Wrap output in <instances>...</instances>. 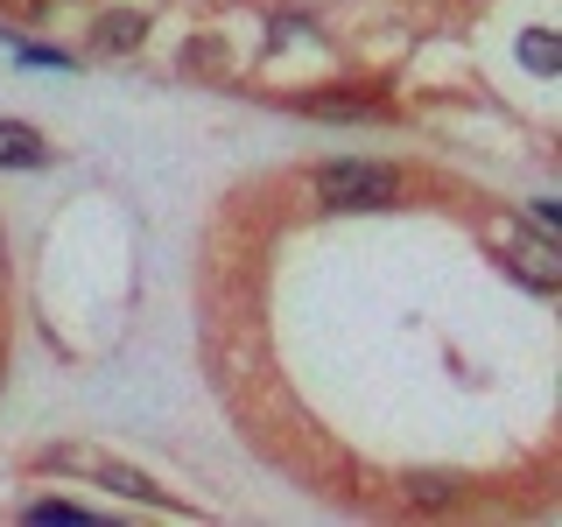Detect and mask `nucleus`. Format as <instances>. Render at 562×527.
I'll return each instance as SVG.
<instances>
[{
	"label": "nucleus",
	"mask_w": 562,
	"mask_h": 527,
	"mask_svg": "<svg viewBox=\"0 0 562 527\" xmlns=\"http://www.w3.org/2000/svg\"><path fill=\"white\" fill-rule=\"evenodd\" d=\"M140 35H148V14L140 8H113L92 22V49L99 57H127V49H140Z\"/></svg>",
	"instance_id": "nucleus-4"
},
{
	"label": "nucleus",
	"mask_w": 562,
	"mask_h": 527,
	"mask_svg": "<svg viewBox=\"0 0 562 527\" xmlns=\"http://www.w3.org/2000/svg\"><path fill=\"white\" fill-rule=\"evenodd\" d=\"M43 162H49L43 134L22 127V120H0V169H43Z\"/></svg>",
	"instance_id": "nucleus-5"
},
{
	"label": "nucleus",
	"mask_w": 562,
	"mask_h": 527,
	"mask_svg": "<svg viewBox=\"0 0 562 527\" xmlns=\"http://www.w3.org/2000/svg\"><path fill=\"white\" fill-rule=\"evenodd\" d=\"M499 254H506V268H514L527 289H562V254H555V239L549 233H527V225H499Z\"/></svg>",
	"instance_id": "nucleus-2"
},
{
	"label": "nucleus",
	"mask_w": 562,
	"mask_h": 527,
	"mask_svg": "<svg viewBox=\"0 0 562 527\" xmlns=\"http://www.w3.org/2000/svg\"><path fill=\"white\" fill-rule=\"evenodd\" d=\"M49 464H64V471H92L99 485H113V492H127V500H162V485L155 479H140L134 464H113V457H92V450H49Z\"/></svg>",
	"instance_id": "nucleus-3"
},
{
	"label": "nucleus",
	"mask_w": 562,
	"mask_h": 527,
	"mask_svg": "<svg viewBox=\"0 0 562 527\" xmlns=\"http://www.w3.org/2000/svg\"><path fill=\"white\" fill-rule=\"evenodd\" d=\"M310 113H345V120H373V105H359V99H310Z\"/></svg>",
	"instance_id": "nucleus-9"
},
{
	"label": "nucleus",
	"mask_w": 562,
	"mask_h": 527,
	"mask_svg": "<svg viewBox=\"0 0 562 527\" xmlns=\"http://www.w3.org/2000/svg\"><path fill=\"white\" fill-rule=\"evenodd\" d=\"M408 500L415 506H450L457 500V479H443V471H415V479H408Z\"/></svg>",
	"instance_id": "nucleus-6"
},
{
	"label": "nucleus",
	"mask_w": 562,
	"mask_h": 527,
	"mask_svg": "<svg viewBox=\"0 0 562 527\" xmlns=\"http://www.w3.org/2000/svg\"><path fill=\"white\" fill-rule=\"evenodd\" d=\"M29 520L35 527H92V514H85V506H70V500H35Z\"/></svg>",
	"instance_id": "nucleus-7"
},
{
	"label": "nucleus",
	"mask_w": 562,
	"mask_h": 527,
	"mask_svg": "<svg viewBox=\"0 0 562 527\" xmlns=\"http://www.w3.org/2000/svg\"><path fill=\"white\" fill-rule=\"evenodd\" d=\"M310 190H316L324 211H386L401 198V169H386V162H324L310 176Z\"/></svg>",
	"instance_id": "nucleus-1"
},
{
	"label": "nucleus",
	"mask_w": 562,
	"mask_h": 527,
	"mask_svg": "<svg viewBox=\"0 0 562 527\" xmlns=\"http://www.w3.org/2000/svg\"><path fill=\"white\" fill-rule=\"evenodd\" d=\"M520 64H527V70H541V78H549V70L562 64L555 35H549V29H535V35H527V43H520Z\"/></svg>",
	"instance_id": "nucleus-8"
}]
</instances>
